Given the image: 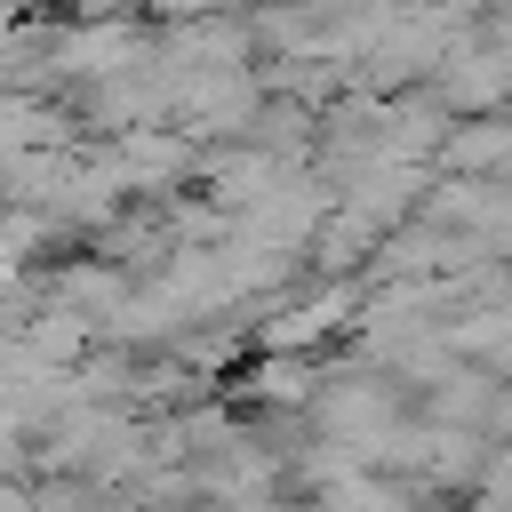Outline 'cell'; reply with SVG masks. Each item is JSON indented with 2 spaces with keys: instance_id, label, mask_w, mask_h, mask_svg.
<instances>
[{
  "instance_id": "6da1fadb",
  "label": "cell",
  "mask_w": 512,
  "mask_h": 512,
  "mask_svg": "<svg viewBox=\"0 0 512 512\" xmlns=\"http://www.w3.org/2000/svg\"><path fill=\"white\" fill-rule=\"evenodd\" d=\"M432 168H440V176H480V184H512V112H480V120H456Z\"/></svg>"
},
{
  "instance_id": "3957f363",
  "label": "cell",
  "mask_w": 512,
  "mask_h": 512,
  "mask_svg": "<svg viewBox=\"0 0 512 512\" xmlns=\"http://www.w3.org/2000/svg\"><path fill=\"white\" fill-rule=\"evenodd\" d=\"M416 512H464V504H456V496H424Z\"/></svg>"
},
{
  "instance_id": "7a4b0ae2",
  "label": "cell",
  "mask_w": 512,
  "mask_h": 512,
  "mask_svg": "<svg viewBox=\"0 0 512 512\" xmlns=\"http://www.w3.org/2000/svg\"><path fill=\"white\" fill-rule=\"evenodd\" d=\"M440 336H448V352H456L464 368H480V376L512 384V304H464Z\"/></svg>"
}]
</instances>
